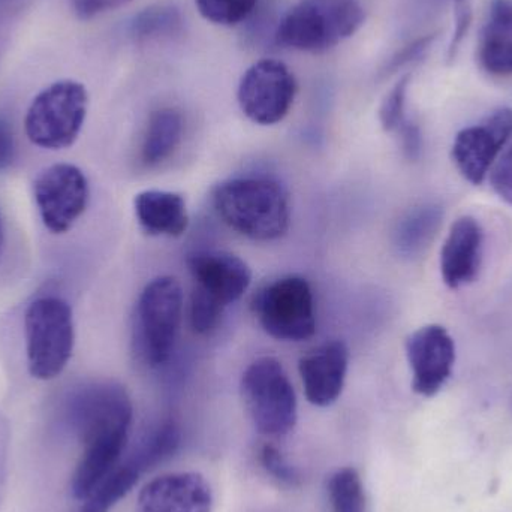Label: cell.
<instances>
[{"label":"cell","mask_w":512,"mask_h":512,"mask_svg":"<svg viewBox=\"0 0 512 512\" xmlns=\"http://www.w3.org/2000/svg\"><path fill=\"white\" fill-rule=\"evenodd\" d=\"M213 204L228 227L258 242L285 236L291 222L288 194L270 177H236L222 182L213 192Z\"/></svg>","instance_id":"6da1fadb"},{"label":"cell","mask_w":512,"mask_h":512,"mask_svg":"<svg viewBox=\"0 0 512 512\" xmlns=\"http://www.w3.org/2000/svg\"><path fill=\"white\" fill-rule=\"evenodd\" d=\"M188 264L194 279L192 328L209 334L218 328L225 309L240 300L251 285V268L228 252H200L192 255Z\"/></svg>","instance_id":"7a4b0ae2"},{"label":"cell","mask_w":512,"mask_h":512,"mask_svg":"<svg viewBox=\"0 0 512 512\" xmlns=\"http://www.w3.org/2000/svg\"><path fill=\"white\" fill-rule=\"evenodd\" d=\"M24 336L30 375L39 381L57 378L74 352L71 306L60 297L36 298L24 315Z\"/></svg>","instance_id":"3957f363"},{"label":"cell","mask_w":512,"mask_h":512,"mask_svg":"<svg viewBox=\"0 0 512 512\" xmlns=\"http://www.w3.org/2000/svg\"><path fill=\"white\" fill-rule=\"evenodd\" d=\"M366 20L355 0L322 5L303 0L286 12L277 27L276 41L282 47L306 53H324L351 38Z\"/></svg>","instance_id":"277c9868"},{"label":"cell","mask_w":512,"mask_h":512,"mask_svg":"<svg viewBox=\"0 0 512 512\" xmlns=\"http://www.w3.org/2000/svg\"><path fill=\"white\" fill-rule=\"evenodd\" d=\"M89 108V93L74 80L57 81L42 90L27 110L24 128L35 146L68 149L77 141Z\"/></svg>","instance_id":"5b68a950"},{"label":"cell","mask_w":512,"mask_h":512,"mask_svg":"<svg viewBox=\"0 0 512 512\" xmlns=\"http://www.w3.org/2000/svg\"><path fill=\"white\" fill-rule=\"evenodd\" d=\"M246 409L256 430L265 436H283L297 424V396L282 364L262 357L246 369L242 379Z\"/></svg>","instance_id":"8992f818"},{"label":"cell","mask_w":512,"mask_h":512,"mask_svg":"<svg viewBox=\"0 0 512 512\" xmlns=\"http://www.w3.org/2000/svg\"><path fill=\"white\" fill-rule=\"evenodd\" d=\"M183 312V291L174 277L152 280L137 306V342L150 366L170 360Z\"/></svg>","instance_id":"52a82bcc"},{"label":"cell","mask_w":512,"mask_h":512,"mask_svg":"<svg viewBox=\"0 0 512 512\" xmlns=\"http://www.w3.org/2000/svg\"><path fill=\"white\" fill-rule=\"evenodd\" d=\"M255 313L265 333L283 342H303L316 333L312 288L301 276L280 277L261 289Z\"/></svg>","instance_id":"ba28073f"},{"label":"cell","mask_w":512,"mask_h":512,"mask_svg":"<svg viewBox=\"0 0 512 512\" xmlns=\"http://www.w3.org/2000/svg\"><path fill=\"white\" fill-rule=\"evenodd\" d=\"M66 420L81 444L105 436L129 435L131 399L116 382H95L74 393Z\"/></svg>","instance_id":"9c48e42d"},{"label":"cell","mask_w":512,"mask_h":512,"mask_svg":"<svg viewBox=\"0 0 512 512\" xmlns=\"http://www.w3.org/2000/svg\"><path fill=\"white\" fill-rule=\"evenodd\" d=\"M33 197L44 227L50 233L65 234L86 212L89 182L75 165L54 164L36 177Z\"/></svg>","instance_id":"30bf717a"},{"label":"cell","mask_w":512,"mask_h":512,"mask_svg":"<svg viewBox=\"0 0 512 512\" xmlns=\"http://www.w3.org/2000/svg\"><path fill=\"white\" fill-rule=\"evenodd\" d=\"M297 83L291 69L276 59L255 62L240 80L237 99L245 116L258 125H276L294 104Z\"/></svg>","instance_id":"8fae6325"},{"label":"cell","mask_w":512,"mask_h":512,"mask_svg":"<svg viewBox=\"0 0 512 512\" xmlns=\"http://www.w3.org/2000/svg\"><path fill=\"white\" fill-rule=\"evenodd\" d=\"M512 138V108H499L480 125L457 134L453 159L462 176L481 185Z\"/></svg>","instance_id":"7c38bea8"},{"label":"cell","mask_w":512,"mask_h":512,"mask_svg":"<svg viewBox=\"0 0 512 512\" xmlns=\"http://www.w3.org/2000/svg\"><path fill=\"white\" fill-rule=\"evenodd\" d=\"M406 355L412 370V390L432 397L442 390L456 363V343L442 325L418 328L406 340Z\"/></svg>","instance_id":"4fadbf2b"},{"label":"cell","mask_w":512,"mask_h":512,"mask_svg":"<svg viewBox=\"0 0 512 512\" xmlns=\"http://www.w3.org/2000/svg\"><path fill=\"white\" fill-rule=\"evenodd\" d=\"M213 492L197 472L162 475L138 495L135 512H212Z\"/></svg>","instance_id":"5bb4252c"},{"label":"cell","mask_w":512,"mask_h":512,"mask_svg":"<svg viewBox=\"0 0 512 512\" xmlns=\"http://www.w3.org/2000/svg\"><path fill=\"white\" fill-rule=\"evenodd\" d=\"M348 346L331 340L318 346L298 361L304 393L312 405L330 406L339 399L348 372Z\"/></svg>","instance_id":"9a60e30c"},{"label":"cell","mask_w":512,"mask_h":512,"mask_svg":"<svg viewBox=\"0 0 512 512\" xmlns=\"http://www.w3.org/2000/svg\"><path fill=\"white\" fill-rule=\"evenodd\" d=\"M484 233L480 222L463 216L451 225L441 249V274L451 289L474 282L483 259Z\"/></svg>","instance_id":"2e32d148"},{"label":"cell","mask_w":512,"mask_h":512,"mask_svg":"<svg viewBox=\"0 0 512 512\" xmlns=\"http://www.w3.org/2000/svg\"><path fill=\"white\" fill-rule=\"evenodd\" d=\"M129 435L105 436L83 444V454L72 475L71 492L78 501H86L93 490L119 465Z\"/></svg>","instance_id":"e0dca14e"},{"label":"cell","mask_w":512,"mask_h":512,"mask_svg":"<svg viewBox=\"0 0 512 512\" xmlns=\"http://www.w3.org/2000/svg\"><path fill=\"white\" fill-rule=\"evenodd\" d=\"M481 68L496 77L512 75V0H492L478 45Z\"/></svg>","instance_id":"ac0fdd59"},{"label":"cell","mask_w":512,"mask_h":512,"mask_svg":"<svg viewBox=\"0 0 512 512\" xmlns=\"http://www.w3.org/2000/svg\"><path fill=\"white\" fill-rule=\"evenodd\" d=\"M135 215L150 236L180 237L189 225L182 195L167 191H144L135 197Z\"/></svg>","instance_id":"d6986e66"},{"label":"cell","mask_w":512,"mask_h":512,"mask_svg":"<svg viewBox=\"0 0 512 512\" xmlns=\"http://www.w3.org/2000/svg\"><path fill=\"white\" fill-rule=\"evenodd\" d=\"M444 218V210L436 204H423L412 209L397 225L394 245L405 256H417L433 242Z\"/></svg>","instance_id":"ffe728a7"},{"label":"cell","mask_w":512,"mask_h":512,"mask_svg":"<svg viewBox=\"0 0 512 512\" xmlns=\"http://www.w3.org/2000/svg\"><path fill=\"white\" fill-rule=\"evenodd\" d=\"M182 114L174 108H161L152 113L144 135L141 156L149 167L167 161L182 141Z\"/></svg>","instance_id":"44dd1931"},{"label":"cell","mask_w":512,"mask_h":512,"mask_svg":"<svg viewBox=\"0 0 512 512\" xmlns=\"http://www.w3.org/2000/svg\"><path fill=\"white\" fill-rule=\"evenodd\" d=\"M143 472L134 465L126 462L117 465L116 469L93 490L92 495L84 502L81 512H110L111 508L122 501L140 480Z\"/></svg>","instance_id":"7402d4cb"},{"label":"cell","mask_w":512,"mask_h":512,"mask_svg":"<svg viewBox=\"0 0 512 512\" xmlns=\"http://www.w3.org/2000/svg\"><path fill=\"white\" fill-rule=\"evenodd\" d=\"M180 441H182V435L177 424L173 421H165L141 442L140 447L128 460L141 472L149 471L174 456V453L179 450Z\"/></svg>","instance_id":"603a6c76"},{"label":"cell","mask_w":512,"mask_h":512,"mask_svg":"<svg viewBox=\"0 0 512 512\" xmlns=\"http://www.w3.org/2000/svg\"><path fill=\"white\" fill-rule=\"evenodd\" d=\"M333 512H366V495L354 468L339 469L328 484Z\"/></svg>","instance_id":"cb8c5ba5"},{"label":"cell","mask_w":512,"mask_h":512,"mask_svg":"<svg viewBox=\"0 0 512 512\" xmlns=\"http://www.w3.org/2000/svg\"><path fill=\"white\" fill-rule=\"evenodd\" d=\"M182 27V17L171 6H153L132 21V35L137 39H159L171 36Z\"/></svg>","instance_id":"d4e9b609"},{"label":"cell","mask_w":512,"mask_h":512,"mask_svg":"<svg viewBox=\"0 0 512 512\" xmlns=\"http://www.w3.org/2000/svg\"><path fill=\"white\" fill-rule=\"evenodd\" d=\"M198 11L210 23L236 26L251 17L258 0H195Z\"/></svg>","instance_id":"484cf974"},{"label":"cell","mask_w":512,"mask_h":512,"mask_svg":"<svg viewBox=\"0 0 512 512\" xmlns=\"http://www.w3.org/2000/svg\"><path fill=\"white\" fill-rule=\"evenodd\" d=\"M409 81H411V75H403L382 102L379 119H381L382 128L387 132L399 131L406 122L405 108Z\"/></svg>","instance_id":"4316f807"},{"label":"cell","mask_w":512,"mask_h":512,"mask_svg":"<svg viewBox=\"0 0 512 512\" xmlns=\"http://www.w3.org/2000/svg\"><path fill=\"white\" fill-rule=\"evenodd\" d=\"M262 466L265 471L279 481V483L285 484V486L295 487L300 484V474L294 466L289 465L288 460L282 456L279 450L273 445H264L261 448Z\"/></svg>","instance_id":"83f0119b"},{"label":"cell","mask_w":512,"mask_h":512,"mask_svg":"<svg viewBox=\"0 0 512 512\" xmlns=\"http://www.w3.org/2000/svg\"><path fill=\"white\" fill-rule=\"evenodd\" d=\"M490 183L502 200L512 204V146L508 147L493 165Z\"/></svg>","instance_id":"f1b7e54d"},{"label":"cell","mask_w":512,"mask_h":512,"mask_svg":"<svg viewBox=\"0 0 512 512\" xmlns=\"http://www.w3.org/2000/svg\"><path fill=\"white\" fill-rule=\"evenodd\" d=\"M456 3V27L450 45V59L456 57L463 38L468 33L472 21V0H454Z\"/></svg>","instance_id":"f546056e"},{"label":"cell","mask_w":512,"mask_h":512,"mask_svg":"<svg viewBox=\"0 0 512 512\" xmlns=\"http://www.w3.org/2000/svg\"><path fill=\"white\" fill-rule=\"evenodd\" d=\"M128 2L131 0H71V6L80 20H92V18L120 8Z\"/></svg>","instance_id":"4dcf8cb0"},{"label":"cell","mask_w":512,"mask_h":512,"mask_svg":"<svg viewBox=\"0 0 512 512\" xmlns=\"http://www.w3.org/2000/svg\"><path fill=\"white\" fill-rule=\"evenodd\" d=\"M15 159V138L11 123L0 114V171L8 170Z\"/></svg>","instance_id":"1f68e13d"},{"label":"cell","mask_w":512,"mask_h":512,"mask_svg":"<svg viewBox=\"0 0 512 512\" xmlns=\"http://www.w3.org/2000/svg\"><path fill=\"white\" fill-rule=\"evenodd\" d=\"M399 132L402 135L403 152L409 159H417L423 147L420 128L415 123L405 122Z\"/></svg>","instance_id":"d6a6232c"},{"label":"cell","mask_w":512,"mask_h":512,"mask_svg":"<svg viewBox=\"0 0 512 512\" xmlns=\"http://www.w3.org/2000/svg\"><path fill=\"white\" fill-rule=\"evenodd\" d=\"M433 39H435V36H426V38L418 39L414 44L408 45L405 50L400 51V53L394 57L393 62L390 63V69L399 68V66H403L405 63L420 57L421 54L430 47Z\"/></svg>","instance_id":"836d02e7"},{"label":"cell","mask_w":512,"mask_h":512,"mask_svg":"<svg viewBox=\"0 0 512 512\" xmlns=\"http://www.w3.org/2000/svg\"><path fill=\"white\" fill-rule=\"evenodd\" d=\"M5 248V228H3L2 215H0V256L3 254Z\"/></svg>","instance_id":"e575fe53"}]
</instances>
